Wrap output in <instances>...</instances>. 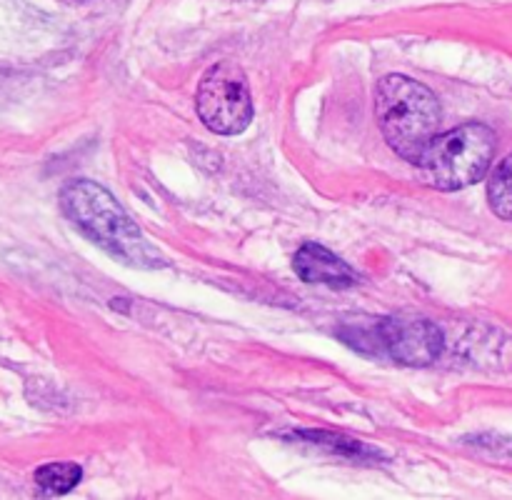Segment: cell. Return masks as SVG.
Listing matches in <instances>:
<instances>
[{"label":"cell","instance_id":"obj_1","mask_svg":"<svg viewBox=\"0 0 512 500\" xmlns=\"http://www.w3.org/2000/svg\"><path fill=\"white\" fill-rule=\"evenodd\" d=\"M60 208L80 233L88 235L120 263L145 270L165 265L160 250L148 243L138 225L103 185L83 178L73 180L60 190Z\"/></svg>","mask_w":512,"mask_h":500},{"label":"cell","instance_id":"obj_2","mask_svg":"<svg viewBox=\"0 0 512 500\" xmlns=\"http://www.w3.org/2000/svg\"><path fill=\"white\" fill-rule=\"evenodd\" d=\"M375 115L385 143L418 165L438 138L443 108L428 85L408 75H385L375 88Z\"/></svg>","mask_w":512,"mask_h":500},{"label":"cell","instance_id":"obj_3","mask_svg":"<svg viewBox=\"0 0 512 500\" xmlns=\"http://www.w3.org/2000/svg\"><path fill=\"white\" fill-rule=\"evenodd\" d=\"M498 138L483 123H465L438 135L418 163L420 178L435 190H463L485 178Z\"/></svg>","mask_w":512,"mask_h":500},{"label":"cell","instance_id":"obj_4","mask_svg":"<svg viewBox=\"0 0 512 500\" xmlns=\"http://www.w3.org/2000/svg\"><path fill=\"white\" fill-rule=\"evenodd\" d=\"M340 338L365 355H385L400 365L435 363L443 355V330L425 318H378L358 320L340 328Z\"/></svg>","mask_w":512,"mask_h":500},{"label":"cell","instance_id":"obj_5","mask_svg":"<svg viewBox=\"0 0 512 500\" xmlns=\"http://www.w3.org/2000/svg\"><path fill=\"white\" fill-rule=\"evenodd\" d=\"M195 108L210 133H243L253 120V98L243 68L235 63H218L205 70L195 93Z\"/></svg>","mask_w":512,"mask_h":500},{"label":"cell","instance_id":"obj_6","mask_svg":"<svg viewBox=\"0 0 512 500\" xmlns=\"http://www.w3.org/2000/svg\"><path fill=\"white\" fill-rule=\"evenodd\" d=\"M293 268L305 283H320L330 285V288H350V285L358 283L355 270L343 258H338L318 243H305L295 253Z\"/></svg>","mask_w":512,"mask_h":500},{"label":"cell","instance_id":"obj_7","mask_svg":"<svg viewBox=\"0 0 512 500\" xmlns=\"http://www.w3.org/2000/svg\"><path fill=\"white\" fill-rule=\"evenodd\" d=\"M83 478V470L78 463H48L35 470V483L43 493L65 495L75 488Z\"/></svg>","mask_w":512,"mask_h":500},{"label":"cell","instance_id":"obj_8","mask_svg":"<svg viewBox=\"0 0 512 500\" xmlns=\"http://www.w3.org/2000/svg\"><path fill=\"white\" fill-rule=\"evenodd\" d=\"M488 203L498 218L512 220V155L490 173Z\"/></svg>","mask_w":512,"mask_h":500},{"label":"cell","instance_id":"obj_9","mask_svg":"<svg viewBox=\"0 0 512 500\" xmlns=\"http://www.w3.org/2000/svg\"><path fill=\"white\" fill-rule=\"evenodd\" d=\"M300 438L310 440L315 445H323L325 450L330 453H338L343 458H353V460H363V458H373L375 460V450H370L368 445L358 443L353 438H345V435H335V433H325V430H300Z\"/></svg>","mask_w":512,"mask_h":500}]
</instances>
